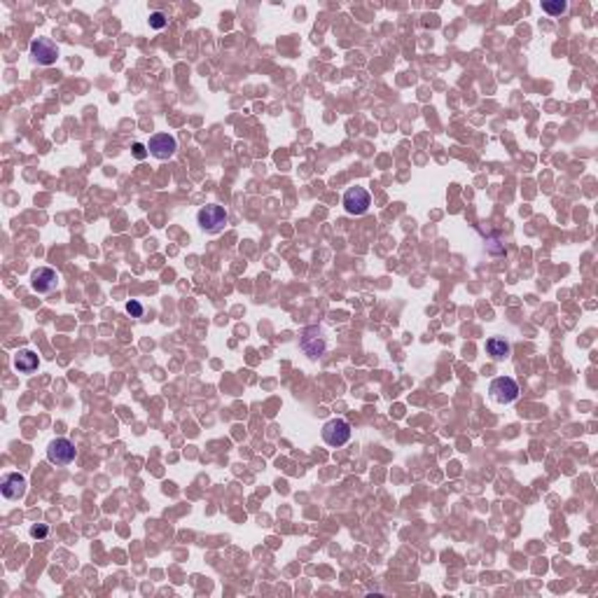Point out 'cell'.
Instances as JSON below:
<instances>
[{
	"label": "cell",
	"instance_id": "2",
	"mask_svg": "<svg viewBox=\"0 0 598 598\" xmlns=\"http://www.w3.org/2000/svg\"><path fill=\"white\" fill-rule=\"evenodd\" d=\"M488 393L498 404H512L519 397V385L512 376H500L493 379L491 385H488Z\"/></svg>",
	"mask_w": 598,
	"mask_h": 598
},
{
	"label": "cell",
	"instance_id": "4",
	"mask_svg": "<svg viewBox=\"0 0 598 598\" xmlns=\"http://www.w3.org/2000/svg\"><path fill=\"white\" fill-rule=\"evenodd\" d=\"M47 460L54 463V465H70L75 460V445L66 437L51 440L47 447Z\"/></svg>",
	"mask_w": 598,
	"mask_h": 598
},
{
	"label": "cell",
	"instance_id": "1",
	"mask_svg": "<svg viewBox=\"0 0 598 598\" xmlns=\"http://www.w3.org/2000/svg\"><path fill=\"white\" fill-rule=\"evenodd\" d=\"M227 220H229L227 210H224L222 206H217V204L204 206V208L197 213L199 227H201L206 234H220V231L224 229V224H227Z\"/></svg>",
	"mask_w": 598,
	"mask_h": 598
},
{
	"label": "cell",
	"instance_id": "7",
	"mask_svg": "<svg viewBox=\"0 0 598 598\" xmlns=\"http://www.w3.org/2000/svg\"><path fill=\"white\" fill-rule=\"evenodd\" d=\"M323 334L325 332L320 330V327H306V330H304V337H301L299 346H301V351H304L308 358H318V356H323V353H325L327 342H325Z\"/></svg>",
	"mask_w": 598,
	"mask_h": 598
},
{
	"label": "cell",
	"instance_id": "9",
	"mask_svg": "<svg viewBox=\"0 0 598 598\" xmlns=\"http://www.w3.org/2000/svg\"><path fill=\"white\" fill-rule=\"evenodd\" d=\"M56 285H59V274L49 267L35 269L33 276H31V288L40 294H47L51 290H56Z\"/></svg>",
	"mask_w": 598,
	"mask_h": 598
},
{
	"label": "cell",
	"instance_id": "12",
	"mask_svg": "<svg viewBox=\"0 0 598 598\" xmlns=\"http://www.w3.org/2000/svg\"><path fill=\"white\" fill-rule=\"evenodd\" d=\"M486 351H488V356H491L493 360H503V358L510 356V344H507L505 339L493 337V339H488V342H486Z\"/></svg>",
	"mask_w": 598,
	"mask_h": 598
},
{
	"label": "cell",
	"instance_id": "10",
	"mask_svg": "<svg viewBox=\"0 0 598 598\" xmlns=\"http://www.w3.org/2000/svg\"><path fill=\"white\" fill-rule=\"evenodd\" d=\"M0 491H3V496L8 500H19L26 496V477L19 472H12L8 474V477L3 479V484H0Z\"/></svg>",
	"mask_w": 598,
	"mask_h": 598
},
{
	"label": "cell",
	"instance_id": "17",
	"mask_svg": "<svg viewBox=\"0 0 598 598\" xmlns=\"http://www.w3.org/2000/svg\"><path fill=\"white\" fill-rule=\"evenodd\" d=\"M47 533H49L47 526H33V529H31V535L33 538H44Z\"/></svg>",
	"mask_w": 598,
	"mask_h": 598
},
{
	"label": "cell",
	"instance_id": "13",
	"mask_svg": "<svg viewBox=\"0 0 598 598\" xmlns=\"http://www.w3.org/2000/svg\"><path fill=\"white\" fill-rule=\"evenodd\" d=\"M542 10L547 12V15H563L565 10H568V3L565 0H545L542 3Z\"/></svg>",
	"mask_w": 598,
	"mask_h": 598
},
{
	"label": "cell",
	"instance_id": "14",
	"mask_svg": "<svg viewBox=\"0 0 598 598\" xmlns=\"http://www.w3.org/2000/svg\"><path fill=\"white\" fill-rule=\"evenodd\" d=\"M166 24H169V19H166L164 12H152V15H150V26H152V28L159 31V28H164Z\"/></svg>",
	"mask_w": 598,
	"mask_h": 598
},
{
	"label": "cell",
	"instance_id": "8",
	"mask_svg": "<svg viewBox=\"0 0 598 598\" xmlns=\"http://www.w3.org/2000/svg\"><path fill=\"white\" fill-rule=\"evenodd\" d=\"M147 150H150L152 157H157V159H171L178 150V140L173 138L171 133H157V136L150 138Z\"/></svg>",
	"mask_w": 598,
	"mask_h": 598
},
{
	"label": "cell",
	"instance_id": "15",
	"mask_svg": "<svg viewBox=\"0 0 598 598\" xmlns=\"http://www.w3.org/2000/svg\"><path fill=\"white\" fill-rule=\"evenodd\" d=\"M126 311L131 313L133 318H143V304H140V301H136V299H131L126 304Z\"/></svg>",
	"mask_w": 598,
	"mask_h": 598
},
{
	"label": "cell",
	"instance_id": "16",
	"mask_svg": "<svg viewBox=\"0 0 598 598\" xmlns=\"http://www.w3.org/2000/svg\"><path fill=\"white\" fill-rule=\"evenodd\" d=\"M147 145H143V143H133V157L136 159H145L147 157Z\"/></svg>",
	"mask_w": 598,
	"mask_h": 598
},
{
	"label": "cell",
	"instance_id": "5",
	"mask_svg": "<svg viewBox=\"0 0 598 598\" xmlns=\"http://www.w3.org/2000/svg\"><path fill=\"white\" fill-rule=\"evenodd\" d=\"M31 56L40 66H51V63H56V59H59V47L49 38H38V40L31 42Z\"/></svg>",
	"mask_w": 598,
	"mask_h": 598
},
{
	"label": "cell",
	"instance_id": "11",
	"mask_svg": "<svg viewBox=\"0 0 598 598\" xmlns=\"http://www.w3.org/2000/svg\"><path fill=\"white\" fill-rule=\"evenodd\" d=\"M38 365H40V360H38V353H33L31 349H22V351L17 353L15 367L22 372V374H33V372L38 369Z\"/></svg>",
	"mask_w": 598,
	"mask_h": 598
},
{
	"label": "cell",
	"instance_id": "6",
	"mask_svg": "<svg viewBox=\"0 0 598 598\" xmlns=\"http://www.w3.org/2000/svg\"><path fill=\"white\" fill-rule=\"evenodd\" d=\"M372 206V197L365 188H351L344 194V208L349 215H363Z\"/></svg>",
	"mask_w": 598,
	"mask_h": 598
},
{
	"label": "cell",
	"instance_id": "3",
	"mask_svg": "<svg viewBox=\"0 0 598 598\" xmlns=\"http://www.w3.org/2000/svg\"><path fill=\"white\" fill-rule=\"evenodd\" d=\"M323 440L327 447H344L351 440V426L344 419H332L323 426Z\"/></svg>",
	"mask_w": 598,
	"mask_h": 598
}]
</instances>
